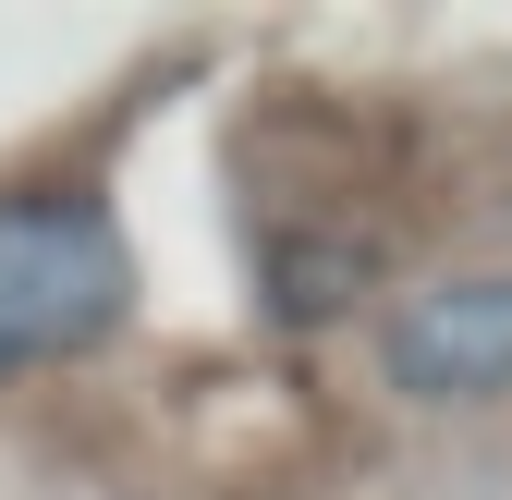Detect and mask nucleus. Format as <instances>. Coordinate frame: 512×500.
I'll return each instance as SVG.
<instances>
[{"label":"nucleus","instance_id":"3","mask_svg":"<svg viewBox=\"0 0 512 500\" xmlns=\"http://www.w3.org/2000/svg\"><path fill=\"white\" fill-rule=\"evenodd\" d=\"M366 281H378V244H366L354 220H269V232H256V305H269L281 330L354 318Z\"/></svg>","mask_w":512,"mask_h":500},{"label":"nucleus","instance_id":"1","mask_svg":"<svg viewBox=\"0 0 512 500\" xmlns=\"http://www.w3.org/2000/svg\"><path fill=\"white\" fill-rule=\"evenodd\" d=\"M122 318H135V232L110 183L86 171L0 183V391L110 354Z\"/></svg>","mask_w":512,"mask_h":500},{"label":"nucleus","instance_id":"2","mask_svg":"<svg viewBox=\"0 0 512 500\" xmlns=\"http://www.w3.org/2000/svg\"><path fill=\"white\" fill-rule=\"evenodd\" d=\"M366 366H378L391 403H427V415H488V403H512V257L415 269L403 293H378Z\"/></svg>","mask_w":512,"mask_h":500}]
</instances>
